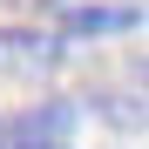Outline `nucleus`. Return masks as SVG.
Returning a JSON list of instances; mask_svg holds the SVG:
<instances>
[{
    "mask_svg": "<svg viewBox=\"0 0 149 149\" xmlns=\"http://www.w3.org/2000/svg\"><path fill=\"white\" fill-rule=\"evenodd\" d=\"M68 61V41L47 27H0V81H47Z\"/></svg>",
    "mask_w": 149,
    "mask_h": 149,
    "instance_id": "1",
    "label": "nucleus"
},
{
    "mask_svg": "<svg viewBox=\"0 0 149 149\" xmlns=\"http://www.w3.org/2000/svg\"><path fill=\"white\" fill-rule=\"evenodd\" d=\"M61 34L68 41H95V34H136L142 27V7H68L61 0Z\"/></svg>",
    "mask_w": 149,
    "mask_h": 149,
    "instance_id": "2",
    "label": "nucleus"
},
{
    "mask_svg": "<svg viewBox=\"0 0 149 149\" xmlns=\"http://www.w3.org/2000/svg\"><path fill=\"white\" fill-rule=\"evenodd\" d=\"M7 149H68L61 136H41L34 122H20V129H7Z\"/></svg>",
    "mask_w": 149,
    "mask_h": 149,
    "instance_id": "3",
    "label": "nucleus"
},
{
    "mask_svg": "<svg viewBox=\"0 0 149 149\" xmlns=\"http://www.w3.org/2000/svg\"><path fill=\"white\" fill-rule=\"evenodd\" d=\"M0 7H14V14H41V7H61V0H0Z\"/></svg>",
    "mask_w": 149,
    "mask_h": 149,
    "instance_id": "4",
    "label": "nucleus"
}]
</instances>
